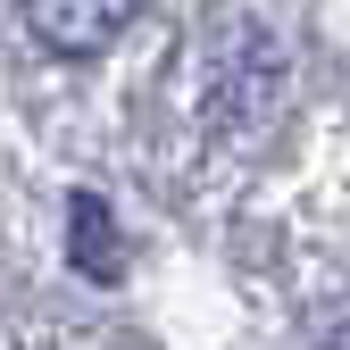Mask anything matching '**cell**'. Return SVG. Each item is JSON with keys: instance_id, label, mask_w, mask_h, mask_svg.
Segmentation results:
<instances>
[{"instance_id": "6da1fadb", "label": "cell", "mask_w": 350, "mask_h": 350, "mask_svg": "<svg viewBox=\"0 0 350 350\" xmlns=\"http://www.w3.org/2000/svg\"><path fill=\"white\" fill-rule=\"evenodd\" d=\"M125 25H134V9H117V0H109V9H67V0L51 9V0H33V9H25V33H33V42H51V51H67V59L109 51Z\"/></svg>"}, {"instance_id": "7a4b0ae2", "label": "cell", "mask_w": 350, "mask_h": 350, "mask_svg": "<svg viewBox=\"0 0 350 350\" xmlns=\"http://www.w3.org/2000/svg\"><path fill=\"white\" fill-rule=\"evenodd\" d=\"M67 258H75L83 284H117V275H125V242H117V226H109V200H100V192H75V200H67Z\"/></svg>"}]
</instances>
